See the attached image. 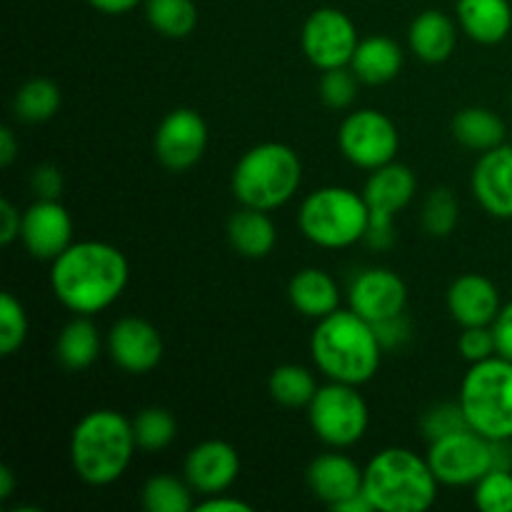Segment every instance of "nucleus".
<instances>
[{
  "instance_id": "1",
  "label": "nucleus",
  "mask_w": 512,
  "mask_h": 512,
  "mask_svg": "<svg viewBox=\"0 0 512 512\" xmlns=\"http://www.w3.org/2000/svg\"><path fill=\"white\" fill-rule=\"evenodd\" d=\"M128 280V258L103 240L68 245L50 265V288L58 303L88 318L108 310L125 293Z\"/></svg>"
},
{
  "instance_id": "2",
  "label": "nucleus",
  "mask_w": 512,
  "mask_h": 512,
  "mask_svg": "<svg viewBox=\"0 0 512 512\" xmlns=\"http://www.w3.org/2000/svg\"><path fill=\"white\" fill-rule=\"evenodd\" d=\"M310 355L320 373L335 383L365 385L375 378L383 360V345L373 323L355 310L338 308L318 320L310 335Z\"/></svg>"
},
{
  "instance_id": "3",
  "label": "nucleus",
  "mask_w": 512,
  "mask_h": 512,
  "mask_svg": "<svg viewBox=\"0 0 512 512\" xmlns=\"http://www.w3.org/2000/svg\"><path fill=\"white\" fill-rule=\"evenodd\" d=\"M135 450L133 420L118 410H90L70 433V465L83 483L95 488L123 478Z\"/></svg>"
},
{
  "instance_id": "4",
  "label": "nucleus",
  "mask_w": 512,
  "mask_h": 512,
  "mask_svg": "<svg viewBox=\"0 0 512 512\" xmlns=\"http://www.w3.org/2000/svg\"><path fill=\"white\" fill-rule=\"evenodd\" d=\"M428 458L408 448H385L363 468V490L378 512H425L438 500Z\"/></svg>"
},
{
  "instance_id": "5",
  "label": "nucleus",
  "mask_w": 512,
  "mask_h": 512,
  "mask_svg": "<svg viewBox=\"0 0 512 512\" xmlns=\"http://www.w3.org/2000/svg\"><path fill=\"white\" fill-rule=\"evenodd\" d=\"M303 183L300 155L285 143L253 145L235 163L230 188L243 208L278 210L295 198Z\"/></svg>"
},
{
  "instance_id": "6",
  "label": "nucleus",
  "mask_w": 512,
  "mask_h": 512,
  "mask_svg": "<svg viewBox=\"0 0 512 512\" xmlns=\"http://www.w3.org/2000/svg\"><path fill=\"white\" fill-rule=\"evenodd\" d=\"M368 220L370 208L365 195L340 185L313 190L298 213L300 233L325 250H343L365 240Z\"/></svg>"
},
{
  "instance_id": "7",
  "label": "nucleus",
  "mask_w": 512,
  "mask_h": 512,
  "mask_svg": "<svg viewBox=\"0 0 512 512\" xmlns=\"http://www.w3.org/2000/svg\"><path fill=\"white\" fill-rule=\"evenodd\" d=\"M458 400L475 433L512 440V360L493 355L470 365Z\"/></svg>"
},
{
  "instance_id": "8",
  "label": "nucleus",
  "mask_w": 512,
  "mask_h": 512,
  "mask_svg": "<svg viewBox=\"0 0 512 512\" xmlns=\"http://www.w3.org/2000/svg\"><path fill=\"white\" fill-rule=\"evenodd\" d=\"M308 420L315 438L335 450L353 448L365 438L370 425V410L358 385L335 383L318 388L308 405Z\"/></svg>"
},
{
  "instance_id": "9",
  "label": "nucleus",
  "mask_w": 512,
  "mask_h": 512,
  "mask_svg": "<svg viewBox=\"0 0 512 512\" xmlns=\"http://www.w3.org/2000/svg\"><path fill=\"white\" fill-rule=\"evenodd\" d=\"M340 153L363 170H378L393 163L400 150V133L393 120L373 108L350 113L338 133Z\"/></svg>"
},
{
  "instance_id": "10",
  "label": "nucleus",
  "mask_w": 512,
  "mask_h": 512,
  "mask_svg": "<svg viewBox=\"0 0 512 512\" xmlns=\"http://www.w3.org/2000/svg\"><path fill=\"white\" fill-rule=\"evenodd\" d=\"M428 463L440 485L468 488L493 470V443L473 428L458 430L430 443Z\"/></svg>"
},
{
  "instance_id": "11",
  "label": "nucleus",
  "mask_w": 512,
  "mask_h": 512,
  "mask_svg": "<svg viewBox=\"0 0 512 512\" xmlns=\"http://www.w3.org/2000/svg\"><path fill=\"white\" fill-rule=\"evenodd\" d=\"M358 43V28L350 20V15L340 8H330V5L313 10L305 20L303 33H300L305 58L318 70L350 65Z\"/></svg>"
},
{
  "instance_id": "12",
  "label": "nucleus",
  "mask_w": 512,
  "mask_h": 512,
  "mask_svg": "<svg viewBox=\"0 0 512 512\" xmlns=\"http://www.w3.org/2000/svg\"><path fill=\"white\" fill-rule=\"evenodd\" d=\"M205 148H208V125L193 108L170 110L155 130V158L173 173L195 168L203 160Z\"/></svg>"
},
{
  "instance_id": "13",
  "label": "nucleus",
  "mask_w": 512,
  "mask_h": 512,
  "mask_svg": "<svg viewBox=\"0 0 512 512\" xmlns=\"http://www.w3.org/2000/svg\"><path fill=\"white\" fill-rule=\"evenodd\" d=\"M165 343L160 330L143 318H120L108 330V355L120 370L130 375H145L163 360Z\"/></svg>"
},
{
  "instance_id": "14",
  "label": "nucleus",
  "mask_w": 512,
  "mask_h": 512,
  "mask_svg": "<svg viewBox=\"0 0 512 512\" xmlns=\"http://www.w3.org/2000/svg\"><path fill=\"white\" fill-rule=\"evenodd\" d=\"M350 310L365 318L368 323L395 318L405 313L408 305V285L395 270L368 268L358 273L348 290Z\"/></svg>"
},
{
  "instance_id": "15",
  "label": "nucleus",
  "mask_w": 512,
  "mask_h": 512,
  "mask_svg": "<svg viewBox=\"0 0 512 512\" xmlns=\"http://www.w3.org/2000/svg\"><path fill=\"white\" fill-rule=\"evenodd\" d=\"M20 243L35 260L53 263L68 245H73V218L60 200L38 198L23 213Z\"/></svg>"
},
{
  "instance_id": "16",
  "label": "nucleus",
  "mask_w": 512,
  "mask_h": 512,
  "mask_svg": "<svg viewBox=\"0 0 512 512\" xmlns=\"http://www.w3.org/2000/svg\"><path fill=\"white\" fill-rule=\"evenodd\" d=\"M183 473L195 493H225L240 475V455L225 440H203L185 455Z\"/></svg>"
},
{
  "instance_id": "17",
  "label": "nucleus",
  "mask_w": 512,
  "mask_h": 512,
  "mask_svg": "<svg viewBox=\"0 0 512 512\" xmlns=\"http://www.w3.org/2000/svg\"><path fill=\"white\" fill-rule=\"evenodd\" d=\"M470 188L485 213L512 220V145L503 143L480 153L470 175Z\"/></svg>"
},
{
  "instance_id": "18",
  "label": "nucleus",
  "mask_w": 512,
  "mask_h": 512,
  "mask_svg": "<svg viewBox=\"0 0 512 512\" xmlns=\"http://www.w3.org/2000/svg\"><path fill=\"white\" fill-rule=\"evenodd\" d=\"M500 293L495 283L485 275L465 273L453 280L448 288V310L450 318L460 328H475V325H493L498 318Z\"/></svg>"
},
{
  "instance_id": "19",
  "label": "nucleus",
  "mask_w": 512,
  "mask_h": 512,
  "mask_svg": "<svg viewBox=\"0 0 512 512\" xmlns=\"http://www.w3.org/2000/svg\"><path fill=\"white\" fill-rule=\"evenodd\" d=\"M305 480L320 503L335 508L363 490V468L343 453H323L308 465Z\"/></svg>"
},
{
  "instance_id": "20",
  "label": "nucleus",
  "mask_w": 512,
  "mask_h": 512,
  "mask_svg": "<svg viewBox=\"0 0 512 512\" xmlns=\"http://www.w3.org/2000/svg\"><path fill=\"white\" fill-rule=\"evenodd\" d=\"M418 190V178L413 170L403 163H388L378 170H370V178L365 183L363 195L368 203L370 213L380 215H395L410 205Z\"/></svg>"
},
{
  "instance_id": "21",
  "label": "nucleus",
  "mask_w": 512,
  "mask_h": 512,
  "mask_svg": "<svg viewBox=\"0 0 512 512\" xmlns=\"http://www.w3.org/2000/svg\"><path fill=\"white\" fill-rule=\"evenodd\" d=\"M408 45L423 63H445L458 45V28L443 10H423L410 23Z\"/></svg>"
},
{
  "instance_id": "22",
  "label": "nucleus",
  "mask_w": 512,
  "mask_h": 512,
  "mask_svg": "<svg viewBox=\"0 0 512 512\" xmlns=\"http://www.w3.org/2000/svg\"><path fill=\"white\" fill-rule=\"evenodd\" d=\"M460 28L480 45L503 43L512 30L510 0H458Z\"/></svg>"
},
{
  "instance_id": "23",
  "label": "nucleus",
  "mask_w": 512,
  "mask_h": 512,
  "mask_svg": "<svg viewBox=\"0 0 512 512\" xmlns=\"http://www.w3.org/2000/svg\"><path fill=\"white\" fill-rule=\"evenodd\" d=\"M290 305L300 315L313 320L328 318L340 308V288L323 268H303L293 275L288 285Z\"/></svg>"
},
{
  "instance_id": "24",
  "label": "nucleus",
  "mask_w": 512,
  "mask_h": 512,
  "mask_svg": "<svg viewBox=\"0 0 512 512\" xmlns=\"http://www.w3.org/2000/svg\"><path fill=\"white\" fill-rule=\"evenodd\" d=\"M405 63V55L400 43H395L388 35H370L363 38L355 48L350 68L365 85H385L398 78L400 68Z\"/></svg>"
},
{
  "instance_id": "25",
  "label": "nucleus",
  "mask_w": 512,
  "mask_h": 512,
  "mask_svg": "<svg viewBox=\"0 0 512 512\" xmlns=\"http://www.w3.org/2000/svg\"><path fill=\"white\" fill-rule=\"evenodd\" d=\"M228 240L235 253L250 260H260L273 253L275 243H278V230L265 210L243 208L230 215Z\"/></svg>"
},
{
  "instance_id": "26",
  "label": "nucleus",
  "mask_w": 512,
  "mask_h": 512,
  "mask_svg": "<svg viewBox=\"0 0 512 512\" xmlns=\"http://www.w3.org/2000/svg\"><path fill=\"white\" fill-rule=\"evenodd\" d=\"M450 128H453V138L475 153H488L505 143L503 118L495 110L480 108V105L458 110Z\"/></svg>"
},
{
  "instance_id": "27",
  "label": "nucleus",
  "mask_w": 512,
  "mask_h": 512,
  "mask_svg": "<svg viewBox=\"0 0 512 512\" xmlns=\"http://www.w3.org/2000/svg\"><path fill=\"white\" fill-rule=\"evenodd\" d=\"M100 345L103 340L93 320L88 315H75L55 340V358L68 370H88L98 360Z\"/></svg>"
},
{
  "instance_id": "28",
  "label": "nucleus",
  "mask_w": 512,
  "mask_h": 512,
  "mask_svg": "<svg viewBox=\"0 0 512 512\" xmlns=\"http://www.w3.org/2000/svg\"><path fill=\"white\" fill-rule=\"evenodd\" d=\"M63 103V93L48 78H33L18 88L13 98V113L23 123H45L53 118Z\"/></svg>"
},
{
  "instance_id": "29",
  "label": "nucleus",
  "mask_w": 512,
  "mask_h": 512,
  "mask_svg": "<svg viewBox=\"0 0 512 512\" xmlns=\"http://www.w3.org/2000/svg\"><path fill=\"white\" fill-rule=\"evenodd\" d=\"M268 393L283 408H308L310 400L318 393V383L308 368L288 363L270 373Z\"/></svg>"
},
{
  "instance_id": "30",
  "label": "nucleus",
  "mask_w": 512,
  "mask_h": 512,
  "mask_svg": "<svg viewBox=\"0 0 512 512\" xmlns=\"http://www.w3.org/2000/svg\"><path fill=\"white\" fill-rule=\"evenodd\" d=\"M145 18L163 38H188L198 25V8L193 0H145Z\"/></svg>"
},
{
  "instance_id": "31",
  "label": "nucleus",
  "mask_w": 512,
  "mask_h": 512,
  "mask_svg": "<svg viewBox=\"0 0 512 512\" xmlns=\"http://www.w3.org/2000/svg\"><path fill=\"white\" fill-rule=\"evenodd\" d=\"M193 493L188 480L158 473L143 485V508L148 512H190L195 508Z\"/></svg>"
},
{
  "instance_id": "32",
  "label": "nucleus",
  "mask_w": 512,
  "mask_h": 512,
  "mask_svg": "<svg viewBox=\"0 0 512 512\" xmlns=\"http://www.w3.org/2000/svg\"><path fill=\"white\" fill-rule=\"evenodd\" d=\"M133 433L140 450H145V453H158V450H165L175 440V435H178V420H175V415L170 410L150 405V408H143L133 418Z\"/></svg>"
},
{
  "instance_id": "33",
  "label": "nucleus",
  "mask_w": 512,
  "mask_h": 512,
  "mask_svg": "<svg viewBox=\"0 0 512 512\" xmlns=\"http://www.w3.org/2000/svg\"><path fill=\"white\" fill-rule=\"evenodd\" d=\"M460 220V203L450 188L430 190L423 203L420 223L430 238H448Z\"/></svg>"
},
{
  "instance_id": "34",
  "label": "nucleus",
  "mask_w": 512,
  "mask_h": 512,
  "mask_svg": "<svg viewBox=\"0 0 512 512\" xmlns=\"http://www.w3.org/2000/svg\"><path fill=\"white\" fill-rule=\"evenodd\" d=\"M28 313L13 293L0 295V355H13L28 338Z\"/></svg>"
},
{
  "instance_id": "35",
  "label": "nucleus",
  "mask_w": 512,
  "mask_h": 512,
  "mask_svg": "<svg viewBox=\"0 0 512 512\" xmlns=\"http://www.w3.org/2000/svg\"><path fill=\"white\" fill-rule=\"evenodd\" d=\"M473 498L483 512H512V470H488L473 485Z\"/></svg>"
},
{
  "instance_id": "36",
  "label": "nucleus",
  "mask_w": 512,
  "mask_h": 512,
  "mask_svg": "<svg viewBox=\"0 0 512 512\" xmlns=\"http://www.w3.org/2000/svg\"><path fill=\"white\" fill-rule=\"evenodd\" d=\"M358 75L353 73L350 65L343 68L323 70V78H320V98L328 108L333 110H345L355 103L358 98Z\"/></svg>"
},
{
  "instance_id": "37",
  "label": "nucleus",
  "mask_w": 512,
  "mask_h": 512,
  "mask_svg": "<svg viewBox=\"0 0 512 512\" xmlns=\"http://www.w3.org/2000/svg\"><path fill=\"white\" fill-rule=\"evenodd\" d=\"M470 428L468 418H465L463 405L458 403H435L420 418V430H423L425 438L433 443V440L445 438V435H453L458 430Z\"/></svg>"
},
{
  "instance_id": "38",
  "label": "nucleus",
  "mask_w": 512,
  "mask_h": 512,
  "mask_svg": "<svg viewBox=\"0 0 512 512\" xmlns=\"http://www.w3.org/2000/svg\"><path fill=\"white\" fill-rule=\"evenodd\" d=\"M458 350L470 365L498 355L493 325H475V328H463V333H460V338H458Z\"/></svg>"
},
{
  "instance_id": "39",
  "label": "nucleus",
  "mask_w": 512,
  "mask_h": 512,
  "mask_svg": "<svg viewBox=\"0 0 512 512\" xmlns=\"http://www.w3.org/2000/svg\"><path fill=\"white\" fill-rule=\"evenodd\" d=\"M30 190L35 193V198L60 200V193H63V173H60L58 165H38L33 170V175H30Z\"/></svg>"
},
{
  "instance_id": "40",
  "label": "nucleus",
  "mask_w": 512,
  "mask_h": 512,
  "mask_svg": "<svg viewBox=\"0 0 512 512\" xmlns=\"http://www.w3.org/2000/svg\"><path fill=\"white\" fill-rule=\"evenodd\" d=\"M375 335H378L380 345L383 350H395V348H403L405 343L410 340L413 335V328H410V320L403 315H395V318L388 320H380V323H373Z\"/></svg>"
},
{
  "instance_id": "41",
  "label": "nucleus",
  "mask_w": 512,
  "mask_h": 512,
  "mask_svg": "<svg viewBox=\"0 0 512 512\" xmlns=\"http://www.w3.org/2000/svg\"><path fill=\"white\" fill-rule=\"evenodd\" d=\"M365 243L373 250H388L395 245V218L380 213H370Z\"/></svg>"
},
{
  "instance_id": "42",
  "label": "nucleus",
  "mask_w": 512,
  "mask_h": 512,
  "mask_svg": "<svg viewBox=\"0 0 512 512\" xmlns=\"http://www.w3.org/2000/svg\"><path fill=\"white\" fill-rule=\"evenodd\" d=\"M23 228V213L10 200H0V243L10 245L20 240Z\"/></svg>"
},
{
  "instance_id": "43",
  "label": "nucleus",
  "mask_w": 512,
  "mask_h": 512,
  "mask_svg": "<svg viewBox=\"0 0 512 512\" xmlns=\"http://www.w3.org/2000/svg\"><path fill=\"white\" fill-rule=\"evenodd\" d=\"M495 345H498V355L512 360V300L500 308L498 318L493 323Z\"/></svg>"
},
{
  "instance_id": "44",
  "label": "nucleus",
  "mask_w": 512,
  "mask_h": 512,
  "mask_svg": "<svg viewBox=\"0 0 512 512\" xmlns=\"http://www.w3.org/2000/svg\"><path fill=\"white\" fill-rule=\"evenodd\" d=\"M198 512H253V505L245 503L240 498H225L223 493L205 495V500H200Z\"/></svg>"
},
{
  "instance_id": "45",
  "label": "nucleus",
  "mask_w": 512,
  "mask_h": 512,
  "mask_svg": "<svg viewBox=\"0 0 512 512\" xmlns=\"http://www.w3.org/2000/svg\"><path fill=\"white\" fill-rule=\"evenodd\" d=\"M20 153V143L18 138H15V133L10 128H3L0 130V165L3 168H10V165L15 163V158H18Z\"/></svg>"
},
{
  "instance_id": "46",
  "label": "nucleus",
  "mask_w": 512,
  "mask_h": 512,
  "mask_svg": "<svg viewBox=\"0 0 512 512\" xmlns=\"http://www.w3.org/2000/svg\"><path fill=\"white\" fill-rule=\"evenodd\" d=\"M88 3L105 15H125L138 8L143 0H88Z\"/></svg>"
},
{
  "instance_id": "47",
  "label": "nucleus",
  "mask_w": 512,
  "mask_h": 512,
  "mask_svg": "<svg viewBox=\"0 0 512 512\" xmlns=\"http://www.w3.org/2000/svg\"><path fill=\"white\" fill-rule=\"evenodd\" d=\"M493 443V468L512 470V440H490Z\"/></svg>"
},
{
  "instance_id": "48",
  "label": "nucleus",
  "mask_w": 512,
  "mask_h": 512,
  "mask_svg": "<svg viewBox=\"0 0 512 512\" xmlns=\"http://www.w3.org/2000/svg\"><path fill=\"white\" fill-rule=\"evenodd\" d=\"M333 510L335 512H375L373 503H370V498H368V495H365V490H360V493L350 495L348 500L338 503Z\"/></svg>"
},
{
  "instance_id": "49",
  "label": "nucleus",
  "mask_w": 512,
  "mask_h": 512,
  "mask_svg": "<svg viewBox=\"0 0 512 512\" xmlns=\"http://www.w3.org/2000/svg\"><path fill=\"white\" fill-rule=\"evenodd\" d=\"M15 490V473L8 465H0V500H8Z\"/></svg>"
}]
</instances>
